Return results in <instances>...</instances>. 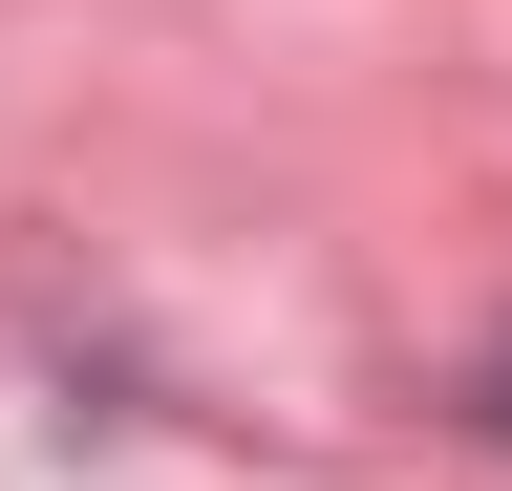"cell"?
Returning <instances> with one entry per match:
<instances>
[{
  "instance_id": "obj_1",
  "label": "cell",
  "mask_w": 512,
  "mask_h": 491,
  "mask_svg": "<svg viewBox=\"0 0 512 491\" xmlns=\"http://www.w3.org/2000/svg\"><path fill=\"white\" fill-rule=\"evenodd\" d=\"M491 427H512V342H491Z\"/></svg>"
}]
</instances>
